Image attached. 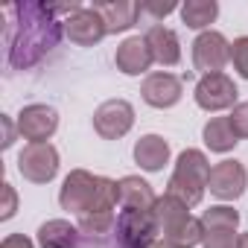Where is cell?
I'll return each mask as SVG.
<instances>
[{"label":"cell","instance_id":"cell-16","mask_svg":"<svg viewBox=\"0 0 248 248\" xmlns=\"http://www.w3.org/2000/svg\"><path fill=\"white\" fill-rule=\"evenodd\" d=\"M143 38H146V44H149V50H152V59H155L158 64L175 67V64L181 62V41H178L175 30L161 27V24H152Z\"/></svg>","mask_w":248,"mask_h":248},{"label":"cell","instance_id":"cell-17","mask_svg":"<svg viewBox=\"0 0 248 248\" xmlns=\"http://www.w3.org/2000/svg\"><path fill=\"white\" fill-rule=\"evenodd\" d=\"M93 9L99 12V18L105 21V32L117 35V32H126L138 24L140 3H132V0H114V3H93Z\"/></svg>","mask_w":248,"mask_h":248},{"label":"cell","instance_id":"cell-6","mask_svg":"<svg viewBox=\"0 0 248 248\" xmlns=\"http://www.w3.org/2000/svg\"><path fill=\"white\" fill-rule=\"evenodd\" d=\"M158 222L152 210H120L117 216V239L123 248H149L158 242Z\"/></svg>","mask_w":248,"mask_h":248},{"label":"cell","instance_id":"cell-22","mask_svg":"<svg viewBox=\"0 0 248 248\" xmlns=\"http://www.w3.org/2000/svg\"><path fill=\"white\" fill-rule=\"evenodd\" d=\"M178 12H181V21L190 30L207 32V27L219 18V3H216V0H187Z\"/></svg>","mask_w":248,"mask_h":248},{"label":"cell","instance_id":"cell-21","mask_svg":"<svg viewBox=\"0 0 248 248\" xmlns=\"http://www.w3.org/2000/svg\"><path fill=\"white\" fill-rule=\"evenodd\" d=\"M202 140H204V146H207L210 152H219V155L231 152V149L239 143V138H236V132H233V126H231L228 117H213V120H207L204 129H202Z\"/></svg>","mask_w":248,"mask_h":248},{"label":"cell","instance_id":"cell-11","mask_svg":"<svg viewBox=\"0 0 248 248\" xmlns=\"http://www.w3.org/2000/svg\"><path fill=\"white\" fill-rule=\"evenodd\" d=\"M193 96H196V105L204 108V111H225V108L236 105L239 88L228 73H210V76H202L196 82Z\"/></svg>","mask_w":248,"mask_h":248},{"label":"cell","instance_id":"cell-13","mask_svg":"<svg viewBox=\"0 0 248 248\" xmlns=\"http://www.w3.org/2000/svg\"><path fill=\"white\" fill-rule=\"evenodd\" d=\"M181 93H184V79L175 73H167V70L149 73L140 85V96L152 108H172L181 102Z\"/></svg>","mask_w":248,"mask_h":248},{"label":"cell","instance_id":"cell-30","mask_svg":"<svg viewBox=\"0 0 248 248\" xmlns=\"http://www.w3.org/2000/svg\"><path fill=\"white\" fill-rule=\"evenodd\" d=\"M236 248H248V233H239V242H236Z\"/></svg>","mask_w":248,"mask_h":248},{"label":"cell","instance_id":"cell-26","mask_svg":"<svg viewBox=\"0 0 248 248\" xmlns=\"http://www.w3.org/2000/svg\"><path fill=\"white\" fill-rule=\"evenodd\" d=\"M0 193H3V204H0V219H12L15 216V210H18V193H15V187L9 184V181H3L0 184Z\"/></svg>","mask_w":248,"mask_h":248},{"label":"cell","instance_id":"cell-19","mask_svg":"<svg viewBox=\"0 0 248 248\" xmlns=\"http://www.w3.org/2000/svg\"><path fill=\"white\" fill-rule=\"evenodd\" d=\"M135 164L146 172H161L170 164V143L161 135H143L135 143Z\"/></svg>","mask_w":248,"mask_h":248},{"label":"cell","instance_id":"cell-12","mask_svg":"<svg viewBox=\"0 0 248 248\" xmlns=\"http://www.w3.org/2000/svg\"><path fill=\"white\" fill-rule=\"evenodd\" d=\"M245 187H248V170L242 167V161L228 158V161L213 164L207 190H210L216 199H222V202H233V199H239V196L245 193Z\"/></svg>","mask_w":248,"mask_h":248},{"label":"cell","instance_id":"cell-1","mask_svg":"<svg viewBox=\"0 0 248 248\" xmlns=\"http://www.w3.org/2000/svg\"><path fill=\"white\" fill-rule=\"evenodd\" d=\"M64 21L53 12L50 3H12L6 6V47L9 64L27 70L38 64L62 38Z\"/></svg>","mask_w":248,"mask_h":248},{"label":"cell","instance_id":"cell-29","mask_svg":"<svg viewBox=\"0 0 248 248\" xmlns=\"http://www.w3.org/2000/svg\"><path fill=\"white\" fill-rule=\"evenodd\" d=\"M140 12H149V15H155V18H167L170 12H175V3H146V6H140Z\"/></svg>","mask_w":248,"mask_h":248},{"label":"cell","instance_id":"cell-2","mask_svg":"<svg viewBox=\"0 0 248 248\" xmlns=\"http://www.w3.org/2000/svg\"><path fill=\"white\" fill-rule=\"evenodd\" d=\"M152 213H155V222H158V228H161V233H164V242H170V245H175V248L202 245V236H204L202 219L190 216V207H187L181 199L164 193V196H158Z\"/></svg>","mask_w":248,"mask_h":248},{"label":"cell","instance_id":"cell-24","mask_svg":"<svg viewBox=\"0 0 248 248\" xmlns=\"http://www.w3.org/2000/svg\"><path fill=\"white\" fill-rule=\"evenodd\" d=\"M231 62H233V70L242 79H248V35H239L231 44Z\"/></svg>","mask_w":248,"mask_h":248},{"label":"cell","instance_id":"cell-7","mask_svg":"<svg viewBox=\"0 0 248 248\" xmlns=\"http://www.w3.org/2000/svg\"><path fill=\"white\" fill-rule=\"evenodd\" d=\"M135 126V108L126 99H105L93 111V132L102 140H120Z\"/></svg>","mask_w":248,"mask_h":248},{"label":"cell","instance_id":"cell-23","mask_svg":"<svg viewBox=\"0 0 248 248\" xmlns=\"http://www.w3.org/2000/svg\"><path fill=\"white\" fill-rule=\"evenodd\" d=\"M114 225H117L114 213H82L79 216V231L82 233H91V236H102Z\"/></svg>","mask_w":248,"mask_h":248},{"label":"cell","instance_id":"cell-8","mask_svg":"<svg viewBox=\"0 0 248 248\" xmlns=\"http://www.w3.org/2000/svg\"><path fill=\"white\" fill-rule=\"evenodd\" d=\"M18 172L32 184H50L59 172V152L53 143H27L18 155Z\"/></svg>","mask_w":248,"mask_h":248},{"label":"cell","instance_id":"cell-5","mask_svg":"<svg viewBox=\"0 0 248 248\" xmlns=\"http://www.w3.org/2000/svg\"><path fill=\"white\" fill-rule=\"evenodd\" d=\"M96 196H99V175H93L88 170H70L67 178L62 181L59 204H62V210L82 216L96 204Z\"/></svg>","mask_w":248,"mask_h":248},{"label":"cell","instance_id":"cell-27","mask_svg":"<svg viewBox=\"0 0 248 248\" xmlns=\"http://www.w3.org/2000/svg\"><path fill=\"white\" fill-rule=\"evenodd\" d=\"M0 126H3V143H0V146H3V149H9L12 143H15V138L21 135L18 132V123H12V117H0Z\"/></svg>","mask_w":248,"mask_h":248},{"label":"cell","instance_id":"cell-18","mask_svg":"<svg viewBox=\"0 0 248 248\" xmlns=\"http://www.w3.org/2000/svg\"><path fill=\"white\" fill-rule=\"evenodd\" d=\"M120 207L123 210H152L158 196L152 190V184L140 175H126L120 178Z\"/></svg>","mask_w":248,"mask_h":248},{"label":"cell","instance_id":"cell-10","mask_svg":"<svg viewBox=\"0 0 248 248\" xmlns=\"http://www.w3.org/2000/svg\"><path fill=\"white\" fill-rule=\"evenodd\" d=\"M15 123H18V132H21L24 140H30V143H50V138L59 129V111L53 105L32 102V105L21 108Z\"/></svg>","mask_w":248,"mask_h":248},{"label":"cell","instance_id":"cell-14","mask_svg":"<svg viewBox=\"0 0 248 248\" xmlns=\"http://www.w3.org/2000/svg\"><path fill=\"white\" fill-rule=\"evenodd\" d=\"M64 35L73 44H79V47H93L108 32H105V21L99 18V12L93 6H82L79 12H73L70 18H64Z\"/></svg>","mask_w":248,"mask_h":248},{"label":"cell","instance_id":"cell-3","mask_svg":"<svg viewBox=\"0 0 248 248\" xmlns=\"http://www.w3.org/2000/svg\"><path fill=\"white\" fill-rule=\"evenodd\" d=\"M210 161L202 149H184L175 161V170L167 181V193L181 199L187 207H196L202 204L204 199V190L210 184Z\"/></svg>","mask_w":248,"mask_h":248},{"label":"cell","instance_id":"cell-9","mask_svg":"<svg viewBox=\"0 0 248 248\" xmlns=\"http://www.w3.org/2000/svg\"><path fill=\"white\" fill-rule=\"evenodd\" d=\"M228 62H231V44L222 32L207 30V32L196 35V41H193V67L202 70V76L222 73Z\"/></svg>","mask_w":248,"mask_h":248},{"label":"cell","instance_id":"cell-4","mask_svg":"<svg viewBox=\"0 0 248 248\" xmlns=\"http://www.w3.org/2000/svg\"><path fill=\"white\" fill-rule=\"evenodd\" d=\"M202 248H236L239 242V213L231 204H213L202 213Z\"/></svg>","mask_w":248,"mask_h":248},{"label":"cell","instance_id":"cell-25","mask_svg":"<svg viewBox=\"0 0 248 248\" xmlns=\"http://www.w3.org/2000/svg\"><path fill=\"white\" fill-rule=\"evenodd\" d=\"M228 120H231L236 138H239V140H248V102H236L233 111L228 114Z\"/></svg>","mask_w":248,"mask_h":248},{"label":"cell","instance_id":"cell-31","mask_svg":"<svg viewBox=\"0 0 248 248\" xmlns=\"http://www.w3.org/2000/svg\"><path fill=\"white\" fill-rule=\"evenodd\" d=\"M149 248H175V245H170V242H164V239H158L155 245H149Z\"/></svg>","mask_w":248,"mask_h":248},{"label":"cell","instance_id":"cell-20","mask_svg":"<svg viewBox=\"0 0 248 248\" xmlns=\"http://www.w3.org/2000/svg\"><path fill=\"white\" fill-rule=\"evenodd\" d=\"M38 245L41 248H76L79 225H70L67 219H50L38 228Z\"/></svg>","mask_w":248,"mask_h":248},{"label":"cell","instance_id":"cell-15","mask_svg":"<svg viewBox=\"0 0 248 248\" xmlns=\"http://www.w3.org/2000/svg\"><path fill=\"white\" fill-rule=\"evenodd\" d=\"M152 50L146 44L143 35H129L126 41H123L114 53V64L120 73H126V76H140L152 67Z\"/></svg>","mask_w":248,"mask_h":248},{"label":"cell","instance_id":"cell-28","mask_svg":"<svg viewBox=\"0 0 248 248\" xmlns=\"http://www.w3.org/2000/svg\"><path fill=\"white\" fill-rule=\"evenodd\" d=\"M0 248H35V242L24 233H9L3 242H0Z\"/></svg>","mask_w":248,"mask_h":248}]
</instances>
